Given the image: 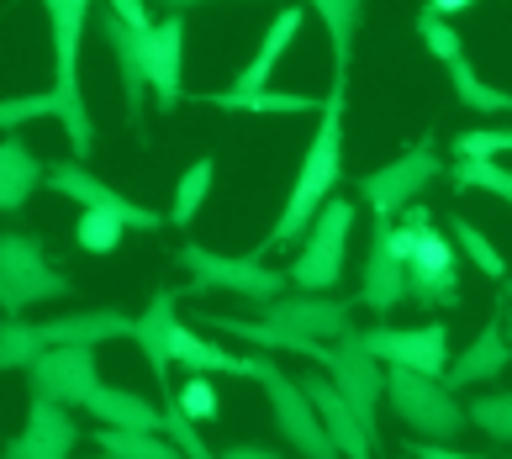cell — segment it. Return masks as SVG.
Segmentation results:
<instances>
[{"mask_svg": "<svg viewBox=\"0 0 512 459\" xmlns=\"http://www.w3.org/2000/svg\"><path fill=\"white\" fill-rule=\"evenodd\" d=\"M344 95H349V74H333V90L322 95V111H317V132L307 143V159L296 169V185L286 206H280L275 227L264 233V243L254 254H275V248H296L307 238V227L317 222V212L333 201L338 180H344Z\"/></svg>", "mask_w": 512, "mask_h": 459, "instance_id": "1", "label": "cell"}, {"mask_svg": "<svg viewBox=\"0 0 512 459\" xmlns=\"http://www.w3.org/2000/svg\"><path fill=\"white\" fill-rule=\"evenodd\" d=\"M175 291H159L154 301H148V312L138 317V343H143V354H148V365H154L159 375V386L169 391V365H180L185 375H238V380H249V354H227L217 349L212 338H201L191 333L180 322L175 312Z\"/></svg>", "mask_w": 512, "mask_h": 459, "instance_id": "2", "label": "cell"}, {"mask_svg": "<svg viewBox=\"0 0 512 459\" xmlns=\"http://www.w3.org/2000/svg\"><path fill=\"white\" fill-rule=\"evenodd\" d=\"M391 243L407 259L417 306H433V312L460 306V243L439 233L428 206H407L402 222H391Z\"/></svg>", "mask_w": 512, "mask_h": 459, "instance_id": "3", "label": "cell"}, {"mask_svg": "<svg viewBox=\"0 0 512 459\" xmlns=\"http://www.w3.org/2000/svg\"><path fill=\"white\" fill-rule=\"evenodd\" d=\"M90 6L96 0H43L48 27H53V95H59V127L69 138L74 164L90 159L96 148V127H90V106L80 90V37L90 22Z\"/></svg>", "mask_w": 512, "mask_h": 459, "instance_id": "4", "label": "cell"}, {"mask_svg": "<svg viewBox=\"0 0 512 459\" xmlns=\"http://www.w3.org/2000/svg\"><path fill=\"white\" fill-rule=\"evenodd\" d=\"M249 380H259L264 396H270V407H275V428L280 438L301 454V459H344V449L333 444V433L328 423H322V412H317V401L307 396V386L301 380H291L286 370L275 365V354H249Z\"/></svg>", "mask_w": 512, "mask_h": 459, "instance_id": "5", "label": "cell"}, {"mask_svg": "<svg viewBox=\"0 0 512 459\" xmlns=\"http://www.w3.org/2000/svg\"><path fill=\"white\" fill-rule=\"evenodd\" d=\"M386 401L417 438H433V444H449V438H460L470 428V407L454 401L444 380L402 370V365H386Z\"/></svg>", "mask_w": 512, "mask_h": 459, "instance_id": "6", "label": "cell"}, {"mask_svg": "<svg viewBox=\"0 0 512 459\" xmlns=\"http://www.w3.org/2000/svg\"><path fill=\"white\" fill-rule=\"evenodd\" d=\"M444 175V159H439V143H433V132H423L407 153H396L391 164L370 169V175H359V196H365L370 217H386L396 222L407 212V206H417V196Z\"/></svg>", "mask_w": 512, "mask_h": 459, "instance_id": "7", "label": "cell"}, {"mask_svg": "<svg viewBox=\"0 0 512 459\" xmlns=\"http://www.w3.org/2000/svg\"><path fill=\"white\" fill-rule=\"evenodd\" d=\"M59 296H69V275L53 270L43 238H32V233L0 238V306H6V317L27 312V306H43V301H59Z\"/></svg>", "mask_w": 512, "mask_h": 459, "instance_id": "8", "label": "cell"}, {"mask_svg": "<svg viewBox=\"0 0 512 459\" xmlns=\"http://www.w3.org/2000/svg\"><path fill=\"white\" fill-rule=\"evenodd\" d=\"M180 264L191 270V291L206 296V291H227V296H243L254 306H270L280 301V291H286V275L280 270H264L259 254H217V248L206 243H180Z\"/></svg>", "mask_w": 512, "mask_h": 459, "instance_id": "9", "label": "cell"}, {"mask_svg": "<svg viewBox=\"0 0 512 459\" xmlns=\"http://www.w3.org/2000/svg\"><path fill=\"white\" fill-rule=\"evenodd\" d=\"M349 227H354V201L333 196L328 206L317 212V222L307 227V238L296 243V264H291V280L301 291H333L344 280V243H349Z\"/></svg>", "mask_w": 512, "mask_h": 459, "instance_id": "10", "label": "cell"}, {"mask_svg": "<svg viewBox=\"0 0 512 459\" xmlns=\"http://www.w3.org/2000/svg\"><path fill=\"white\" fill-rule=\"evenodd\" d=\"M328 375H333V386L344 391L349 407L359 412V423L370 428L375 449H381V417H375V412H381V396H386V365L365 349V338L349 333V338L333 343V365H328Z\"/></svg>", "mask_w": 512, "mask_h": 459, "instance_id": "11", "label": "cell"}, {"mask_svg": "<svg viewBox=\"0 0 512 459\" xmlns=\"http://www.w3.org/2000/svg\"><path fill=\"white\" fill-rule=\"evenodd\" d=\"M32 380V401H53V407H90V396L101 391V370H96V349H48L37 365L27 370Z\"/></svg>", "mask_w": 512, "mask_h": 459, "instance_id": "12", "label": "cell"}, {"mask_svg": "<svg viewBox=\"0 0 512 459\" xmlns=\"http://www.w3.org/2000/svg\"><path fill=\"white\" fill-rule=\"evenodd\" d=\"M359 338H365V349L381 365H402V370L433 375V380L449 370V328L444 322H423V328H386V322H375Z\"/></svg>", "mask_w": 512, "mask_h": 459, "instance_id": "13", "label": "cell"}, {"mask_svg": "<svg viewBox=\"0 0 512 459\" xmlns=\"http://www.w3.org/2000/svg\"><path fill=\"white\" fill-rule=\"evenodd\" d=\"M402 301H412V275H407V259L396 254L391 243V222L375 217L370 222V254H365V275H359V306L375 317L396 312Z\"/></svg>", "mask_w": 512, "mask_h": 459, "instance_id": "14", "label": "cell"}, {"mask_svg": "<svg viewBox=\"0 0 512 459\" xmlns=\"http://www.w3.org/2000/svg\"><path fill=\"white\" fill-rule=\"evenodd\" d=\"M48 185L59 190L64 201L80 206V212H111V217H122L127 227H138V233H159V227L169 222V217H159V212H148V206L127 201L122 190H111L106 180H96L85 164H53V169H48Z\"/></svg>", "mask_w": 512, "mask_h": 459, "instance_id": "15", "label": "cell"}, {"mask_svg": "<svg viewBox=\"0 0 512 459\" xmlns=\"http://www.w3.org/2000/svg\"><path fill=\"white\" fill-rule=\"evenodd\" d=\"M101 37L117 59V80H122V101H127V122H143V101H148V32L127 27L117 11H101Z\"/></svg>", "mask_w": 512, "mask_h": 459, "instance_id": "16", "label": "cell"}, {"mask_svg": "<svg viewBox=\"0 0 512 459\" xmlns=\"http://www.w3.org/2000/svg\"><path fill=\"white\" fill-rule=\"evenodd\" d=\"M264 322H280L291 333H307V338H322V343H338L354 333L349 322V301H333V296H317V291H301V296H280L270 306H259Z\"/></svg>", "mask_w": 512, "mask_h": 459, "instance_id": "17", "label": "cell"}, {"mask_svg": "<svg viewBox=\"0 0 512 459\" xmlns=\"http://www.w3.org/2000/svg\"><path fill=\"white\" fill-rule=\"evenodd\" d=\"M201 328H217V333H233L243 338L249 349L259 354H296V359H312V365L328 370L333 365V343H322V338H307V333H291V328H280V322H264V317H217V312H201Z\"/></svg>", "mask_w": 512, "mask_h": 459, "instance_id": "18", "label": "cell"}, {"mask_svg": "<svg viewBox=\"0 0 512 459\" xmlns=\"http://www.w3.org/2000/svg\"><path fill=\"white\" fill-rule=\"evenodd\" d=\"M80 444V428L69 423V407L53 401H32L27 407V428L6 438V459H69Z\"/></svg>", "mask_w": 512, "mask_h": 459, "instance_id": "19", "label": "cell"}, {"mask_svg": "<svg viewBox=\"0 0 512 459\" xmlns=\"http://www.w3.org/2000/svg\"><path fill=\"white\" fill-rule=\"evenodd\" d=\"M180 59H185V16H164V22L148 32V85H154L159 111H175L185 101Z\"/></svg>", "mask_w": 512, "mask_h": 459, "instance_id": "20", "label": "cell"}, {"mask_svg": "<svg viewBox=\"0 0 512 459\" xmlns=\"http://www.w3.org/2000/svg\"><path fill=\"white\" fill-rule=\"evenodd\" d=\"M301 22H307V16H301V6H280V11H275V22L264 27V37H259V53H254V59L233 74V85H227V90H238V95H259V90H270V85H275V64L291 53Z\"/></svg>", "mask_w": 512, "mask_h": 459, "instance_id": "21", "label": "cell"}, {"mask_svg": "<svg viewBox=\"0 0 512 459\" xmlns=\"http://www.w3.org/2000/svg\"><path fill=\"white\" fill-rule=\"evenodd\" d=\"M48 338V349H96V343H117V338H138V317L117 312V306H101V312H69V317H53V322H37Z\"/></svg>", "mask_w": 512, "mask_h": 459, "instance_id": "22", "label": "cell"}, {"mask_svg": "<svg viewBox=\"0 0 512 459\" xmlns=\"http://www.w3.org/2000/svg\"><path fill=\"white\" fill-rule=\"evenodd\" d=\"M512 365V343H507V322H486V328L470 338V349L460 359H449L444 370V386L449 391H465V386H481V380H497Z\"/></svg>", "mask_w": 512, "mask_h": 459, "instance_id": "23", "label": "cell"}, {"mask_svg": "<svg viewBox=\"0 0 512 459\" xmlns=\"http://www.w3.org/2000/svg\"><path fill=\"white\" fill-rule=\"evenodd\" d=\"M301 386H307V396L317 401L322 423H328L333 444L344 449V459H370V454H375V438H370V428L359 423V412L344 401V391H338L333 380H317V375H307Z\"/></svg>", "mask_w": 512, "mask_h": 459, "instance_id": "24", "label": "cell"}, {"mask_svg": "<svg viewBox=\"0 0 512 459\" xmlns=\"http://www.w3.org/2000/svg\"><path fill=\"white\" fill-rule=\"evenodd\" d=\"M37 185H48V164L22 138H6L0 143V212H22Z\"/></svg>", "mask_w": 512, "mask_h": 459, "instance_id": "25", "label": "cell"}, {"mask_svg": "<svg viewBox=\"0 0 512 459\" xmlns=\"http://www.w3.org/2000/svg\"><path fill=\"white\" fill-rule=\"evenodd\" d=\"M90 417H101L106 428H138V433H164V412L148 407L143 396L117 391V386H101L90 396Z\"/></svg>", "mask_w": 512, "mask_h": 459, "instance_id": "26", "label": "cell"}, {"mask_svg": "<svg viewBox=\"0 0 512 459\" xmlns=\"http://www.w3.org/2000/svg\"><path fill=\"white\" fill-rule=\"evenodd\" d=\"M307 6L322 16V27L333 37V74H349V53H354L359 22H365V0H307Z\"/></svg>", "mask_w": 512, "mask_h": 459, "instance_id": "27", "label": "cell"}, {"mask_svg": "<svg viewBox=\"0 0 512 459\" xmlns=\"http://www.w3.org/2000/svg\"><path fill=\"white\" fill-rule=\"evenodd\" d=\"M96 449L117 459H185V449L169 433H138V428H96Z\"/></svg>", "mask_w": 512, "mask_h": 459, "instance_id": "28", "label": "cell"}, {"mask_svg": "<svg viewBox=\"0 0 512 459\" xmlns=\"http://www.w3.org/2000/svg\"><path fill=\"white\" fill-rule=\"evenodd\" d=\"M206 101H212L217 111H280V117H296V111H322L317 95H301V90H259V95L212 90Z\"/></svg>", "mask_w": 512, "mask_h": 459, "instance_id": "29", "label": "cell"}, {"mask_svg": "<svg viewBox=\"0 0 512 459\" xmlns=\"http://www.w3.org/2000/svg\"><path fill=\"white\" fill-rule=\"evenodd\" d=\"M449 80H454V95H460L465 111H481V117H512V95L486 85L476 69H470V59H454L449 64Z\"/></svg>", "mask_w": 512, "mask_h": 459, "instance_id": "30", "label": "cell"}, {"mask_svg": "<svg viewBox=\"0 0 512 459\" xmlns=\"http://www.w3.org/2000/svg\"><path fill=\"white\" fill-rule=\"evenodd\" d=\"M449 185L454 190H486V196H502L512 206V169L497 164V159H454Z\"/></svg>", "mask_w": 512, "mask_h": 459, "instance_id": "31", "label": "cell"}, {"mask_svg": "<svg viewBox=\"0 0 512 459\" xmlns=\"http://www.w3.org/2000/svg\"><path fill=\"white\" fill-rule=\"evenodd\" d=\"M449 238L460 243V254L476 264L486 280H502V285H507V264H502V254H497V243H491L476 222H465L460 212H449Z\"/></svg>", "mask_w": 512, "mask_h": 459, "instance_id": "32", "label": "cell"}, {"mask_svg": "<svg viewBox=\"0 0 512 459\" xmlns=\"http://www.w3.org/2000/svg\"><path fill=\"white\" fill-rule=\"evenodd\" d=\"M212 180H217V159H196L191 169H185L180 185H175V201H169V222L191 227L196 212H201V201H206V190H212Z\"/></svg>", "mask_w": 512, "mask_h": 459, "instance_id": "33", "label": "cell"}, {"mask_svg": "<svg viewBox=\"0 0 512 459\" xmlns=\"http://www.w3.org/2000/svg\"><path fill=\"white\" fill-rule=\"evenodd\" d=\"M48 354V338H43V328H32V322H6L0 328V365L6 370H32L37 359Z\"/></svg>", "mask_w": 512, "mask_h": 459, "instance_id": "34", "label": "cell"}, {"mask_svg": "<svg viewBox=\"0 0 512 459\" xmlns=\"http://www.w3.org/2000/svg\"><path fill=\"white\" fill-rule=\"evenodd\" d=\"M122 233H127V222L122 217H111V212H80V222H74V243L85 248V254H117L122 248Z\"/></svg>", "mask_w": 512, "mask_h": 459, "instance_id": "35", "label": "cell"}, {"mask_svg": "<svg viewBox=\"0 0 512 459\" xmlns=\"http://www.w3.org/2000/svg\"><path fill=\"white\" fill-rule=\"evenodd\" d=\"M417 37H423V48L439 59L444 69L454 64V59H465V43H460V32L449 27V16H439V11H417Z\"/></svg>", "mask_w": 512, "mask_h": 459, "instance_id": "36", "label": "cell"}, {"mask_svg": "<svg viewBox=\"0 0 512 459\" xmlns=\"http://www.w3.org/2000/svg\"><path fill=\"white\" fill-rule=\"evenodd\" d=\"M27 122H59V95L43 90V95H11L6 106H0V127H6V138H16V127Z\"/></svg>", "mask_w": 512, "mask_h": 459, "instance_id": "37", "label": "cell"}, {"mask_svg": "<svg viewBox=\"0 0 512 459\" xmlns=\"http://www.w3.org/2000/svg\"><path fill=\"white\" fill-rule=\"evenodd\" d=\"M470 423H476L486 438L497 444H512V391H491L470 401Z\"/></svg>", "mask_w": 512, "mask_h": 459, "instance_id": "38", "label": "cell"}, {"mask_svg": "<svg viewBox=\"0 0 512 459\" xmlns=\"http://www.w3.org/2000/svg\"><path fill=\"white\" fill-rule=\"evenodd\" d=\"M512 153V127H470L454 138V159H497Z\"/></svg>", "mask_w": 512, "mask_h": 459, "instance_id": "39", "label": "cell"}, {"mask_svg": "<svg viewBox=\"0 0 512 459\" xmlns=\"http://www.w3.org/2000/svg\"><path fill=\"white\" fill-rule=\"evenodd\" d=\"M175 396H180V407H185V417L201 428V423H217V386L206 375H191L185 386H175Z\"/></svg>", "mask_w": 512, "mask_h": 459, "instance_id": "40", "label": "cell"}, {"mask_svg": "<svg viewBox=\"0 0 512 459\" xmlns=\"http://www.w3.org/2000/svg\"><path fill=\"white\" fill-rule=\"evenodd\" d=\"M106 11H117L122 22H127V27H138V32H154V27H159L154 16H148L143 0H106Z\"/></svg>", "mask_w": 512, "mask_h": 459, "instance_id": "41", "label": "cell"}, {"mask_svg": "<svg viewBox=\"0 0 512 459\" xmlns=\"http://www.w3.org/2000/svg\"><path fill=\"white\" fill-rule=\"evenodd\" d=\"M407 459H476V454H460L444 444H407Z\"/></svg>", "mask_w": 512, "mask_h": 459, "instance_id": "42", "label": "cell"}, {"mask_svg": "<svg viewBox=\"0 0 512 459\" xmlns=\"http://www.w3.org/2000/svg\"><path fill=\"white\" fill-rule=\"evenodd\" d=\"M217 459H286V454H275V449H259V444H227Z\"/></svg>", "mask_w": 512, "mask_h": 459, "instance_id": "43", "label": "cell"}, {"mask_svg": "<svg viewBox=\"0 0 512 459\" xmlns=\"http://www.w3.org/2000/svg\"><path fill=\"white\" fill-rule=\"evenodd\" d=\"M154 6H159L164 16H185L191 6H212V0H154Z\"/></svg>", "mask_w": 512, "mask_h": 459, "instance_id": "44", "label": "cell"}, {"mask_svg": "<svg viewBox=\"0 0 512 459\" xmlns=\"http://www.w3.org/2000/svg\"><path fill=\"white\" fill-rule=\"evenodd\" d=\"M476 0H428V11H439V16H454V11H470Z\"/></svg>", "mask_w": 512, "mask_h": 459, "instance_id": "45", "label": "cell"}, {"mask_svg": "<svg viewBox=\"0 0 512 459\" xmlns=\"http://www.w3.org/2000/svg\"><path fill=\"white\" fill-rule=\"evenodd\" d=\"M507 343H512V312H507Z\"/></svg>", "mask_w": 512, "mask_h": 459, "instance_id": "46", "label": "cell"}, {"mask_svg": "<svg viewBox=\"0 0 512 459\" xmlns=\"http://www.w3.org/2000/svg\"><path fill=\"white\" fill-rule=\"evenodd\" d=\"M502 296H507V301H512V280H507V291H502Z\"/></svg>", "mask_w": 512, "mask_h": 459, "instance_id": "47", "label": "cell"}]
</instances>
